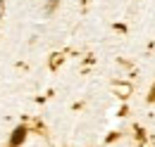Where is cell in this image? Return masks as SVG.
<instances>
[{"instance_id":"6da1fadb","label":"cell","mask_w":155,"mask_h":147,"mask_svg":"<svg viewBox=\"0 0 155 147\" xmlns=\"http://www.w3.org/2000/svg\"><path fill=\"white\" fill-rule=\"evenodd\" d=\"M24 140H26V126H19V128H15V133H12V140H10V145H12V147H19Z\"/></svg>"},{"instance_id":"7a4b0ae2","label":"cell","mask_w":155,"mask_h":147,"mask_svg":"<svg viewBox=\"0 0 155 147\" xmlns=\"http://www.w3.org/2000/svg\"><path fill=\"white\" fill-rule=\"evenodd\" d=\"M58 5H60V0H50V2H48V7H45V14L55 12V10H58Z\"/></svg>"},{"instance_id":"3957f363","label":"cell","mask_w":155,"mask_h":147,"mask_svg":"<svg viewBox=\"0 0 155 147\" xmlns=\"http://www.w3.org/2000/svg\"><path fill=\"white\" fill-rule=\"evenodd\" d=\"M148 100H150V102H155V86L150 88V95H148Z\"/></svg>"},{"instance_id":"277c9868","label":"cell","mask_w":155,"mask_h":147,"mask_svg":"<svg viewBox=\"0 0 155 147\" xmlns=\"http://www.w3.org/2000/svg\"><path fill=\"white\" fill-rule=\"evenodd\" d=\"M10 147H12V145H10Z\"/></svg>"}]
</instances>
